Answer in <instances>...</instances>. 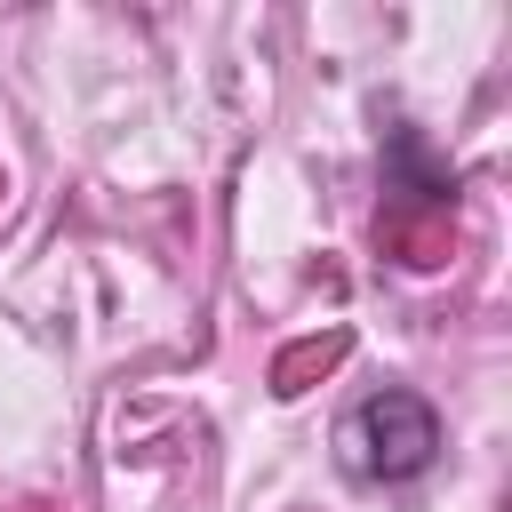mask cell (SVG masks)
Masks as SVG:
<instances>
[{"mask_svg":"<svg viewBox=\"0 0 512 512\" xmlns=\"http://www.w3.org/2000/svg\"><path fill=\"white\" fill-rule=\"evenodd\" d=\"M384 184H392L400 200H416V208L456 200V168H448L416 128H392V144H384Z\"/></svg>","mask_w":512,"mask_h":512,"instance_id":"7a4b0ae2","label":"cell"},{"mask_svg":"<svg viewBox=\"0 0 512 512\" xmlns=\"http://www.w3.org/2000/svg\"><path fill=\"white\" fill-rule=\"evenodd\" d=\"M344 456H352V472H368V480H416V472L440 456V408H432L424 392L384 384V392H368V400L344 416Z\"/></svg>","mask_w":512,"mask_h":512,"instance_id":"6da1fadb","label":"cell"}]
</instances>
